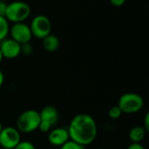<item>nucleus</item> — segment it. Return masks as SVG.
Masks as SVG:
<instances>
[{
  "mask_svg": "<svg viewBox=\"0 0 149 149\" xmlns=\"http://www.w3.org/2000/svg\"><path fill=\"white\" fill-rule=\"evenodd\" d=\"M67 129L70 140L84 146L91 145L97 134V126L95 119L86 113L74 116Z\"/></svg>",
  "mask_w": 149,
  "mask_h": 149,
  "instance_id": "f257e3e1",
  "label": "nucleus"
},
{
  "mask_svg": "<svg viewBox=\"0 0 149 149\" xmlns=\"http://www.w3.org/2000/svg\"><path fill=\"white\" fill-rule=\"evenodd\" d=\"M30 14L31 7L27 3L22 1H14L8 4L5 17L8 21L16 24L23 23L29 18Z\"/></svg>",
  "mask_w": 149,
  "mask_h": 149,
  "instance_id": "f03ea898",
  "label": "nucleus"
},
{
  "mask_svg": "<svg viewBox=\"0 0 149 149\" xmlns=\"http://www.w3.org/2000/svg\"><path fill=\"white\" fill-rule=\"evenodd\" d=\"M40 123V112L35 110H27L19 116L17 119V129L19 132L29 133L37 130Z\"/></svg>",
  "mask_w": 149,
  "mask_h": 149,
  "instance_id": "7ed1b4c3",
  "label": "nucleus"
},
{
  "mask_svg": "<svg viewBox=\"0 0 149 149\" xmlns=\"http://www.w3.org/2000/svg\"><path fill=\"white\" fill-rule=\"evenodd\" d=\"M144 104L143 98L137 93L127 92L123 94L119 99L118 106L120 108L123 113L132 114L139 111Z\"/></svg>",
  "mask_w": 149,
  "mask_h": 149,
  "instance_id": "20e7f679",
  "label": "nucleus"
},
{
  "mask_svg": "<svg viewBox=\"0 0 149 149\" xmlns=\"http://www.w3.org/2000/svg\"><path fill=\"white\" fill-rule=\"evenodd\" d=\"M33 37L43 40L47 35L51 34L52 24L50 19L44 15H38L34 17L29 26Z\"/></svg>",
  "mask_w": 149,
  "mask_h": 149,
  "instance_id": "39448f33",
  "label": "nucleus"
},
{
  "mask_svg": "<svg viewBox=\"0 0 149 149\" xmlns=\"http://www.w3.org/2000/svg\"><path fill=\"white\" fill-rule=\"evenodd\" d=\"M21 141L19 131L13 126L3 127L0 132V146L1 148L14 149Z\"/></svg>",
  "mask_w": 149,
  "mask_h": 149,
  "instance_id": "423d86ee",
  "label": "nucleus"
},
{
  "mask_svg": "<svg viewBox=\"0 0 149 149\" xmlns=\"http://www.w3.org/2000/svg\"><path fill=\"white\" fill-rule=\"evenodd\" d=\"M10 34L12 37L11 39L14 40L20 45L29 43L33 38L30 26L24 22L13 24L12 27H10Z\"/></svg>",
  "mask_w": 149,
  "mask_h": 149,
  "instance_id": "0eeeda50",
  "label": "nucleus"
},
{
  "mask_svg": "<svg viewBox=\"0 0 149 149\" xmlns=\"http://www.w3.org/2000/svg\"><path fill=\"white\" fill-rule=\"evenodd\" d=\"M0 50L6 59H15L21 54V45L13 39H6L0 42Z\"/></svg>",
  "mask_w": 149,
  "mask_h": 149,
  "instance_id": "6e6552de",
  "label": "nucleus"
},
{
  "mask_svg": "<svg viewBox=\"0 0 149 149\" xmlns=\"http://www.w3.org/2000/svg\"><path fill=\"white\" fill-rule=\"evenodd\" d=\"M47 139L51 145L55 146H61L70 139L67 128L56 127L50 130L47 135Z\"/></svg>",
  "mask_w": 149,
  "mask_h": 149,
  "instance_id": "1a4fd4ad",
  "label": "nucleus"
},
{
  "mask_svg": "<svg viewBox=\"0 0 149 149\" xmlns=\"http://www.w3.org/2000/svg\"><path fill=\"white\" fill-rule=\"evenodd\" d=\"M40 117L41 121H45L51 125V126H54L59 119V113L57 109L54 106L47 105L45 106L40 112Z\"/></svg>",
  "mask_w": 149,
  "mask_h": 149,
  "instance_id": "9d476101",
  "label": "nucleus"
},
{
  "mask_svg": "<svg viewBox=\"0 0 149 149\" xmlns=\"http://www.w3.org/2000/svg\"><path fill=\"white\" fill-rule=\"evenodd\" d=\"M42 47L47 52H55L60 47V40L57 36L49 34L42 40Z\"/></svg>",
  "mask_w": 149,
  "mask_h": 149,
  "instance_id": "9b49d317",
  "label": "nucleus"
},
{
  "mask_svg": "<svg viewBox=\"0 0 149 149\" xmlns=\"http://www.w3.org/2000/svg\"><path fill=\"white\" fill-rule=\"evenodd\" d=\"M146 130L142 126H133L129 132V138L132 143H139L146 136Z\"/></svg>",
  "mask_w": 149,
  "mask_h": 149,
  "instance_id": "f8f14e48",
  "label": "nucleus"
},
{
  "mask_svg": "<svg viewBox=\"0 0 149 149\" xmlns=\"http://www.w3.org/2000/svg\"><path fill=\"white\" fill-rule=\"evenodd\" d=\"M10 33V25L9 21L6 17L0 16V42L6 40Z\"/></svg>",
  "mask_w": 149,
  "mask_h": 149,
  "instance_id": "ddd939ff",
  "label": "nucleus"
},
{
  "mask_svg": "<svg viewBox=\"0 0 149 149\" xmlns=\"http://www.w3.org/2000/svg\"><path fill=\"white\" fill-rule=\"evenodd\" d=\"M60 149H84V146L69 139L64 145L60 146Z\"/></svg>",
  "mask_w": 149,
  "mask_h": 149,
  "instance_id": "4468645a",
  "label": "nucleus"
},
{
  "mask_svg": "<svg viewBox=\"0 0 149 149\" xmlns=\"http://www.w3.org/2000/svg\"><path fill=\"white\" fill-rule=\"evenodd\" d=\"M122 111L120 110V108L118 106V105H115V106H112L109 111H108V115L112 119H117L121 115H122Z\"/></svg>",
  "mask_w": 149,
  "mask_h": 149,
  "instance_id": "2eb2a0df",
  "label": "nucleus"
},
{
  "mask_svg": "<svg viewBox=\"0 0 149 149\" xmlns=\"http://www.w3.org/2000/svg\"><path fill=\"white\" fill-rule=\"evenodd\" d=\"M14 149H35L34 145L27 140H21Z\"/></svg>",
  "mask_w": 149,
  "mask_h": 149,
  "instance_id": "dca6fc26",
  "label": "nucleus"
},
{
  "mask_svg": "<svg viewBox=\"0 0 149 149\" xmlns=\"http://www.w3.org/2000/svg\"><path fill=\"white\" fill-rule=\"evenodd\" d=\"M33 46L29 43H26V44H22L21 45V54H23L26 56H29L32 54L33 53Z\"/></svg>",
  "mask_w": 149,
  "mask_h": 149,
  "instance_id": "f3484780",
  "label": "nucleus"
},
{
  "mask_svg": "<svg viewBox=\"0 0 149 149\" xmlns=\"http://www.w3.org/2000/svg\"><path fill=\"white\" fill-rule=\"evenodd\" d=\"M38 129L40 132H49L50 130L52 129V126L48 123L40 120V125H39V128Z\"/></svg>",
  "mask_w": 149,
  "mask_h": 149,
  "instance_id": "a211bd4d",
  "label": "nucleus"
},
{
  "mask_svg": "<svg viewBox=\"0 0 149 149\" xmlns=\"http://www.w3.org/2000/svg\"><path fill=\"white\" fill-rule=\"evenodd\" d=\"M7 6L8 4L6 1H3V0H0V16H6V13L7 10Z\"/></svg>",
  "mask_w": 149,
  "mask_h": 149,
  "instance_id": "6ab92c4d",
  "label": "nucleus"
},
{
  "mask_svg": "<svg viewBox=\"0 0 149 149\" xmlns=\"http://www.w3.org/2000/svg\"><path fill=\"white\" fill-rule=\"evenodd\" d=\"M126 0H110V3L115 7H120L125 5Z\"/></svg>",
  "mask_w": 149,
  "mask_h": 149,
  "instance_id": "aec40b11",
  "label": "nucleus"
},
{
  "mask_svg": "<svg viewBox=\"0 0 149 149\" xmlns=\"http://www.w3.org/2000/svg\"><path fill=\"white\" fill-rule=\"evenodd\" d=\"M144 128L146 132H149V111L146 112L144 118Z\"/></svg>",
  "mask_w": 149,
  "mask_h": 149,
  "instance_id": "412c9836",
  "label": "nucleus"
},
{
  "mask_svg": "<svg viewBox=\"0 0 149 149\" xmlns=\"http://www.w3.org/2000/svg\"><path fill=\"white\" fill-rule=\"evenodd\" d=\"M127 149H145L140 143H132Z\"/></svg>",
  "mask_w": 149,
  "mask_h": 149,
  "instance_id": "4be33fe9",
  "label": "nucleus"
},
{
  "mask_svg": "<svg viewBox=\"0 0 149 149\" xmlns=\"http://www.w3.org/2000/svg\"><path fill=\"white\" fill-rule=\"evenodd\" d=\"M4 82H5V76H4L3 72H2L1 70H0V88L2 87Z\"/></svg>",
  "mask_w": 149,
  "mask_h": 149,
  "instance_id": "5701e85b",
  "label": "nucleus"
},
{
  "mask_svg": "<svg viewBox=\"0 0 149 149\" xmlns=\"http://www.w3.org/2000/svg\"><path fill=\"white\" fill-rule=\"evenodd\" d=\"M3 59H4V57H3V54H2V53H1V50H0V64H1Z\"/></svg>",
  "mask_w": 149,
  "mask_h": 149,
  "instance_id": "b1692460",
  "label": "nucleus"
},
{
  "mask_svg": "<svg viewBox=\"0 0 149 149\" xmlns=\"http://www.w3.org/2000/svg\"><path fill=\"white\" fill-rule=\"evenodd\" d=\"M2 129H3V125H2V124H1V122H0V132H1V131H2Z\"/></svg>",
  "mask_w": 149,
  "mask_h": 149,
  "instance_id": "393cba45",
  "label": "nucleus"
},
{
  "mask_svg": "<svg viewBox=\"0 0 149 149\" xmlns=\"http://www.w3.org/2000/svg\"><path fill=\"white\" fill-rule=\"evenodd\" d=\"M97 149H104V148H101V147H100V148H97Z\"/></svg>",
  "mask_w": 149,
  "mask_h": 149,
  "instance_id": "a878e982",
  "label": "nucleus"
},
{
  "mask_svg": "<svg viewBox=\"0 0 149 149\" xmlns=\"http://www.w3.org/2000/svg\"><path fill=\"white\" fill-rule=\"evenodd\" d=\"M3 1H6H6H8V0H3Z\"/></svg>",
  "mask_w": 149,
  "mask_h": 149,
  "instance_id": "bb28decb",
  "label": "nucleus"
},
{
  "mask_svg": "<svg viewBox=\"0 0 149 149\" xmlns=\"http://www.w3.org/2000/svg\"><path fill=\"white\" fill-rule=\"evenodd\" d=\"M0 149H6V148H0Z\"/></svg>",
  "mask_w": 149,
  "mask_h": 149,
  "instance_id": "cd10ccee",
  "label": "nucleus"
}]
</instances>
